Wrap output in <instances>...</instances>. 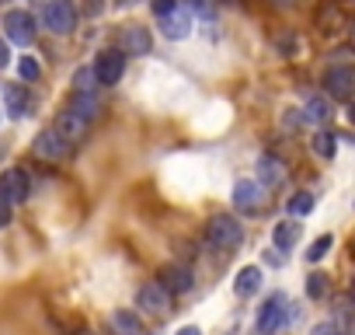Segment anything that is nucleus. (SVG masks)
<instances>
[{
  "mask_svg": "<svg viewBox=\"0 0 355 335\" xmlns=\"http://www.w3.org/2000/svg\"><path fill=\"white\" fill-rule=\"evenodd\" d=\"M11 63V53H8V42L0 39V67H8Z\"/></svg>",
  "mask_w": 355,
  "mask_h": 335,
  "instance_id": "obj_31",
  "label": "nucleus"
},
{
  "mask_svg": "<svg viewBox=\"0 0 355 335\" xmlns=\"http://www.w3.org/2000/svg\"><path fill=\"white\" fill-rule=\"evenodd\" d=\"M324 88L334 101H348L352 91H355V70L352 67H331L327 77H324Z\"/></svg>",
  "mask_w": 355,
  "mask_h": 335,
  "instance_id": "obj_8",
  "label": "nucleus"
},
{
  "mask_svg": "<svg viewBox=\"0 0 355 335\" xmlns=\"http://www.w3.org/2000/svg\"><path fill=\"white\" fill-rule=\"evenodd\" d=\"M300 231H303V224L293 217V220H282L279 227H275V234H272V241H275V252H289L296 241H300Z\"/></svg>",
  "mask_w": 355,
  "mask_h": 335,
  "instance_id": "obj_14",
  "label": "nucleus"
},
{
  "mask_svg": "<svg viewBox=\"0 0 355 335\" xmlns=\"http://www.w3.org/2000/svg\"><path fill=\"white\" fill-rule=\"evenodd\" d=\"M282 321H286V297L282 293H272L261 304V311H258V332L261 335H275L282 328Z\"/></svg>",
  "mask_w": 355,
  "mask_h": 335,
  "instance_id": "obj_6",
  "label": "nucleus"
},
{
  "mask_svg": "<svg viewBox=\"0 0 355 335\" xmlns=\"http://www.w3.org/2000/svg\"><path fill=\"white\" fill-rule=\"evenodd\" d=\"M313 335H338V328H334V325H317Z\"/></svg>",
  "mask_w": 355,
  "mask_h": 335,
  "instance_id": "obj_32",
  "label": "nucleus"
},
{
  "mask_svg": "<svg viewBox=\"0 0 355 335\" xmlns=\"http://www.w3.org/2000/svg\"><path fill=\"white\" fill-rule=\"evenodd\" d=\"M286 210H289V217H306V213L313 210V196H310V193H296V196L286 203Z\"/></svg>",
  "mask_w": 355,
  "mask_h": 335,
  "instance_id": "obj_23",
  "label": "nucleus"
},
{
  "mask_svg": "<svg viewBox=\"0 0 355 335\" xmlns=\"http://www.w3.org/2000/svg\"><path fill=\"white\" fill-rule=\"evenodd\" d=\"M258 175H261L265 186H279V182L286 179V164H282L279 157H268V154H265V157L258 161Z\"/></svg>",
  "mask_w": 355,
  "mask_h": 335,
  "instance_id": "obj_17",
  "label": "nucleus"
},
{
  "mask_svg": "<svg viewBox=\"0 0 355 335\" xmlns=\"http://www.w3.org/2000/svg\"><path fill=\"white\" fill-rule=\"evenodd\" d=\"M160 32L167 35V39H189V32H192V11L189 8H171L167 15H160Z\"/></svg>",
  "mask_w": 355,
  "mask_h": 335,
  "instance_id": "obj_10",
  "label": "nucleus"
},
{
  "mask_svg": "<svg viewBox=\"0 0 355 335\" xmlns=\"http://www.w3.org/2000/svg\"><path fill=\"white\" fill-rule=\"evenodd\" d=\"M189 11H199L202 18H213V4H209V0H189Z\"/></svg>",
  "mask_w": 355,
  "mask_h": 335,
  "instance_id": "obj_28",
  "label": "nucleus"
},
{
  "mask_svg": "<svg viewBox=\"0 0 355 335\" xmlns=\"http://www.w3.org/2000/svg\"><path fill=\"white\" fill-rule=\"evenodd\" d=\"M178 335H202L196 325H185V328H178Z\"/></svg>",
  "mask_w": 355,
  "mask_h": 335,
  "instance_id": "obj_33",
  "label": "nucleus"
},
{
  "mask_svg": "<svg viewBox=\"0 0 355 335\" xmlns=\"http://www.w3.org/2000/svg\"><path fill=\"white\" fill-rule=\"evenodd\" d=\"M8 224H11V203L0 196V227H8Z\"/></svg>",
  "mask_w": 355,
  "mask_h": 335,
  "instance_id": "obj_30",
  "label": "nucleus"
},
{
  "mask_svg": "<svg viewBox=\"0 0 355 335\" xmlns=\"http://www.w3.org/2000/svg\"><path fill=\"white\" fill-rule=\"evenodd\" d=\"M77 335H94V332H77Z\"/></svg>",
  "mask_w": 355,
  "mask_h": 335,
  "instance_id": "obj_34",
  "label": "nucleus"
},
{
  "mask_svg": "<svg viewBox=\"0 0 355 335\" xmlns=\"http://www.w3.org/2000/svg\"><path fill=\"white\" fill-rule=\"evenodd\" d=\"M4 105H8V115L11 119H21L25 108H28V95L21 84H4Z\"/></svg>",
  "mask_w": 355,
  "mask_h": 335,
  "instance_id": "obj_16",
  "label": "nucleus"
},
{
  "mask_svg": "<svg viewBox=\"0 0 355 335\" xmlns=\"http://www.w3.org/2000/svg\"><path fill=\"white\" fill-rule=\"evenodd\" d=\"M87 122H91V119H84L80 112L67 108V112H60V115H56V126H53V129L63 136V143H70V147H73V143H80V140L87 136Z\"/></svg>",
  "mask_w": 355,
  "mask_h": 335,
  "instance_id": "obj_9",
  "label": "nucleus"
},
{
  "mask_svg": "<svg viewBox=\"0 0 355 335\" xmlns=\"http://www.w3.org/2000/svg\"><path fill=\"white\" fill-rule=\"evenodd\" d=\"M303 112H306L303 122H327V119H331V105H327V98H310Z\"/></svg>",
  "mask_w": 355,
  "mask_h": 335,
  "instance_id": "obj_20",
  "label": "nucleus"
},
{
  "mask_svg": "<svg viewBox=\"0 0 355 335\" xmlns=\"http://www.w3.org/2000/svg\"><path fill=\"white\" fill-rule=\"evenodd\" d=\"M258 193H261V189H258L254 182H237V186H234V203H237L241 210H254V206H258Z\"/></svg>",
  "mask_w": 355,
  "mask_h": 335,
  "instance_id": "obj_18",
  "label": "nucleus"
},
{
  "mask_svg": "<svg viewBox=\"0 0 355 335\" xmlns=\"http://www.w3.org/2000/svg\"><path fill=\"white\" fill-rule=\"evenodd\" d=\"M91 70H94V81H98V84L112 88V84H119L122 74H125V53H122V49H105V53H98V60H94Z\"/></svg>",
  "mask_w": 355,
  "mask_h": 335,
  "instance_id": "obj_3",
  "label": "nucleus"
},
{
  "mask_svg": "<svg viewBox=\"0 0 355 335\" xmlns=\"http://www.w3.org/2000/svg\"><path fill=\"white\" fill-rule=\"evenodd\" d=\"M39 74H42L39 63H35L32 56H21V63H18V77H21V81H39Z\"/></svg>",
  "mask_w": 355,
  "mask_h": 335,
  "instance_id": "obj_27",
  "label": "nucleus"
},
{
  "mask_svg": "<svg viewBox=\"0 0 355 335\" xmlns=\"http://www.w3.org/2000/svg\"><path fill=\"white\" fill-rule=\"evenodd\" d=\"M279 4H289V0H279Z\"/></svg>",
  "mask_w": 355,
  "mask_h": 335,
  "instance_id": "obj_35",
  "label": "nucleus"
},
{
  "mask_svg": "<svg viewBox=\"0 0 355 335\" xmlns=\"http://www.w3.org/2000/svg\"><path fill=\"white\" fill-rule=\"evenodd\" d=\"M306 297H310V300L327 297V276H324V272H310V276H306Z\"/></svg>",
  "mask_w": 355,
  "mask_h": 335,
  "instance_id": "obj_24",
  "label": "nucleus"
},
{
  "mask_svg": "<svg viewBox=\"0 0 355 335\" xmlns=\"http://www.w3.org/2000/svg\"><path fill=\"white\" fill-rule=\"evenodd\" d=\"M0 196H4L11 206L28 199V175L21 172V168H8V172L0 175Z\"/></svg>",
  "mask_w": 355,
  "mask_h": 335,
  "instance_id": "obj_11",
  "label": "nucleus"
},
{
  "mask_svg": "<svg viewBox=\"0 0 355 335\" xmlns=\"http://www.w3.org/2000/svg\"><path fill=\"white\" fill-rule=\"evenodd\" d=\"M334 147H338V136H334V133H317V136H313V154H317V157L331 161V157H334Z\"/></svg>",
  "mask_w": 355,
  "mask_h": 335,
  "instance_id": "obj_22",
  "label": "nucleus"
},
{
  "mask_svg": "<svg viewBox=\"0 0 355 335\" xmlns=\"http://www.w3.org/2000/svg\"><path fill=\"white\" fill-rule=\"evenodd\" d=\"M331 245H334V238H331V234H320V238L306 248V259H310V262H320V259L331 252Z\"/></svg>",
  "mask_w": 355,
  "mask_h": 335,
  "instance_id": "obj_25",
  "label": "nucleus"
},
{
  "mask_svg": "<svg viewBox=\"0 0 355 335\" xmlns=\"http://www.w3.org/2000/svg\"><path fill=\"white\" fill-rule=\"evenodd\" d=\"M157 283L174 297V293H189L192 290V269L185 265V262H167V265H160V272H157Z\"/></svg>",
  "mask_w": 355,
  "mask_h": 335,
  "instance_id": "obj_5",
  "label": "nucleus"
},
{
  "mask_svg": "<svg viewBox=\"0 0 355 335\" xmlns=\"http://www.w3.org/2000/svg\"><path fill=\"white\" fill-rule=\"evenodd\" d=\"M119 49H122L125 56H146V53L153 49V39H150V32H146L143 25H125V28L119 32Z\"/></svg>",
  "mask_w": 355,
  "mask_h": 335,
  "instance_id": "obj_7",
  "label": "nucleus"
},
{
  "mask_svg": "<svg viewBox=\"0 0 355 335\" xmlns=\"http://www.w3.org/2000/svg\"><path fill=\"white\" fill-rule=\"evenodd\" d=\"M42 25L56 35H70L77 28V11L70 0H46L42 4Z\"/></svg>",
  "mask_w": 355,
  "mask_h": 335,
  "instance_id": "obj_1",
  "label": "nucleus"
},
{
  "mask_svg": "<svg viewBox=\"0 0 355 335\" xmlns=\"http://www.w3.org/2000/svg\"><path fill=\"white\" fill-rule=\"evenodd\" d=\"M174 4H178V0H150V8H153V15H157V18H160V15H167Z\"/></svg>",
  "mask_w": 355,
  "mask_h": 335,
  "instance_id": "obj_29",
  "label": "nucleus"
},
{
  "mask_svg": "<svg viewBox=\"0 0 355 335\" xmlns=\"http://www.w3.org/2000/svg\"><path fill=\"white\" fill-rule=\"evenodd\" d=\"M4 32H8V42L32 46L35 42V18L28 11H8L4 15Z\"/></svg>",
  "mask_w": 355,
  "mask_h": 335,
  "instance_id": "obj_4",
  "label": "nucleus"
},
{
  "mask_svg": "<svg viewBox=\"0 0 355 335\" xmlns=\"http://www.w3.org/2000/svg\"><path fill=\"white\" fill-rule=\"evenodd\" d=\"M139 307L150 311V314H167L171 311V293L157 279H150V283L139 286Z\"/></svg>",
  "mask_w": 355,
  "mask_h": 335,
  "instance_id": "obj_12",
  "label": "nucleus"
},
{
  "mask_svg": "<svg viewBox=\"0 0 355 335\" xmlns=\"http://www.w3.org/2000/svg\"><path fill=\"white\" fill-rule=\"evenodd\" d=\"M94 88H98L94 70H91V67H80V70L73 74V91H77V95H94Z\"/></svg>",
  "mask_w": 355,
  "mask_h": 335,
  "instance_id": "obj_21",
  "label": "nucleus"
},
{
  "mask_svg": "<svg viewBox=\"0 0 355 335\" xmlns=\"http://www.w3.org/2000/svg\"><path fill=\"white\" fill-rule=\"evenodd\" d=\"M206 241L216 245V248H237V245L244 241V227H241L234 217L220 213V217H213V220L206 224Z\"/></svg>",
  "mask_w": 355,
  "mask_h": 335,
  "instance_id": "obj_2",
  "label": "nucleus"
},
{
  "mask_svg": "<svg viewBox=\"0 0 355 335\" xmlns=\"http://www.w3.org/2000/svg\"><path fill=\"white\" fill-rule=\"evenodd\" d=\"M258 286H261V269L258 265H244L237 272V279H234V293L237 297H251V293H258Z\"/></svg>",
  "mask_w": 355,
  "mask_h": 335,
  "instance_id": "obj_15",
  "label": "nucleus"
},
{
  "mask_svg": "<svg viewBox=\"0 0 355 335\" xmlns=\"http://www.w3.org/2000/svg\"><path fill=\"white\" fill-rule=\"evenodd\" d=\"M112 325H115L119 335H139L143 332V325H139V318L132 311H115L112 314Z\"/></svg>",
  "mask_w": 355,
  "mask_h": 335,
  "instance_id": "obj_19",
  "label": "nucleus"
},
{
  "mask_svg": "<svg viewBox=\"0 0 355 335\" xmlns=\"http://www.w3.org/2000/svg\"><path fill=\"white\" fill-rule=\"evenodd\" d=\"M32 150H35V157H42V161H60V157L70 150V143H63V136H60L56 129H42V133L35 136Z\"/></svg>",
  "mask_w": 355,
  "mask_h": 335,
  "instance_id": "obj_13",
  "label": "nucleus"
},
{
  "mask_svg": "<svg viewBox=\"0 0 355 335\" xmlns=\"http://www.w3.org/2000/svg\"><path fill=\"white\" fill-rule=\"evenodd\" d=\"M73 112H80L84 119H94V115H98V98H94V95H77Z\"/></svg>",
  "mask_w": 355,
  "mask_h": 335,
  "instance_id": "obj_26",
  "label": "nucleus"
}]
</instances>
